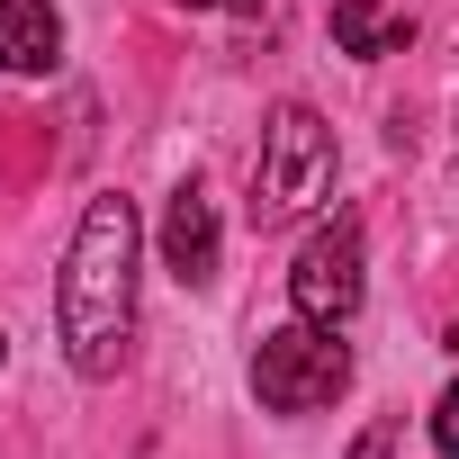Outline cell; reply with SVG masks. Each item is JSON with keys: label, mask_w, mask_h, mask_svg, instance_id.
<instances>
[{"label": "cell", "mask_w": 459, "mask_h": 459, "mask_svg": "<svg viewBox=\"0 0 459 459\" xmlns=\"http://www.w3.org/2000/svg\"><path fill=\"white\" fill-rule=\"evenodd\" d=\"M135 262H144V225L126 189H100L64 244L55 271V342L73 360V378H117L135 351Z\"/></svg>", "instance_id": "cell-1"}, {"label": "cell", "mask_w": 459, "mask_h": 459, "mask_svg": "<svg viewBox=\"0 0 459 459\" xmlns=\"http://www.w3.org/2000/svg\"><path fill=\"white\" fill-rule=\"evenodd\" d=\"M333 171H342V153H333L325 108L280 100L271 126H262V162H253V225H262V235H280V225L333 207Z\"/></svg>", "instance_id": "cell-2"}, {"label": "cell", "mask_w": 459, "mask_h": 459, "mask_svg": "<svg viewBox=\"0 0 459 459\" xmlns=\"http://www.w3.org/2000/svg\"><path fill=\"white\" fill-rule=\"evenodd\" d=\"M342 387H351V342H342V325L289 316V325H271V333L253 342V396H262V414H316V405H333Z\"/></svg>", "instance_id": "cell-3"}, {"label": "cell", "mask_w": 459, "mask_h": 459, "mask_svg": "<svg viewBox=\"0 0 459 459\" xmlns=\"http://www.w3.org/2000/svg\"><path fill=\"white\" fill-rule=\"evenodd\" d=\"M360 298H369V244H360V216L333 207L316 235H307V253L289 262V307L307 325H351Z\"/></svg>", "instance_id": "cell-4"}, {"label": "cell", "mask_w": 459, "mask_h": 459, "mask_svg": "<svg viewBox=\"0 0 459 459\" xmlns=\"http://www.w3.org/2000/svg\"><path fill=\"white\" fill-rule=\"evenodd\" d=\"M216 253H225V235H216V198H207L198 180H180L171 207H162V271H171L180 289H207V280H216Z\"/></svg>", "instance_id": "cell-5"}, {"label": "cell", "mask_w": 459, "mask_h": 459, "mask_svg": "<svg viewBox=\"0 0 459 459\" xmlns=\"http://www.w3.org/2000/svg\"><path fill=\"white\" fill-rule=\"evenodd\" d=\"M64 64V10L55 0H0V73L46 82Z\"/></svg>", "instance_id": "cell-6"}, {"label": "cell", "mask_w": 459, "mask_h": 459, "mask_svg": "<svg viewBox=\"0 0 459 459\" xmlns=\"http://www.w3.org/2000/svg\"><path fill=\"white\" fill-rule=\"evenodd\" d=\"M405 19H387V0H333V46L342 55H360V64H378V55H405Z\"/></svg>", "instance_id": "cell-7"}, {"label": "cell", "mask_w": 459, "mask_h": 459, "mask_svg": "<svg viewBox=\"0 0 459 459\" xmlns=\"http://www.w3.org/2000/svg\"><path fill=\"white\" fill-rule=\"evenodd\" d=\"M432 450L441 459H459V378L441 387V405H432Z\"/></svg>", "instance_id": "cell-8"}, {"label": "cell", "mask_w": 459, "mask_h": 459, "mask_svg": "<svg viewBox=\"0 0 459 459\" xmlns=\"http://www.w3.org/2000/svg\"><path fill=\"white\" fill-rule=\"evenodd\" d=\"M387 450H396V414H387V423H369V432L351 441V459H387Z\"/></svg>", "instance_id": "cell-9"}, {"label": "cell", "mask_w": 459, "mask_h": 459, "mask_svg": "<svg viewBox=\"0 0 459 459\" xmlns=\"http://www.w3.org/2000/svg\"><path fill=\"white\" fill-rule=\"evenodd\" d=\"M189 10H235V19H262V0H189Z\"/></svg>", "instance_id": "cell-10"}, {"label": "cell", "mask_w": 459, "mask_h": 459, "mask_svg": "<svg viewBox=\"0 0 459 459\" xmlns=\"http://www.w3.org/2000/svg\"><path fill=\"white\" fill-rule=\"evenodd\" d=\"M0 360H10V333H0Z\"/></svg>", "instance_id": "cell-11"}]
</instances>
